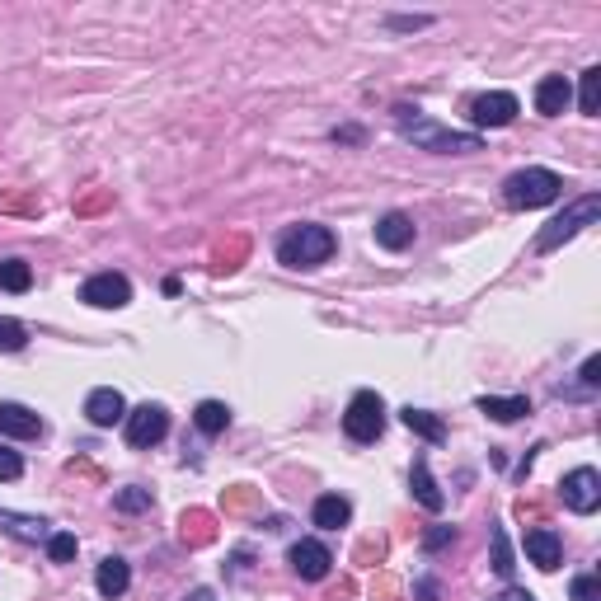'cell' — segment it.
Segmentation results:
<instances>
[{
    "mask_svg": "<svg viewBox=\"0 0 601 601\" xmlns=\"http://www.w3.org/2000/svg\"><path fill=\"white\" fill-rule=\"evenodd\" d=\"M395 123H400V137L414 141L418 151H437V155L484 151V137H479V132H451V127H442L437 118H428V113H418V108H409V104L395 108Z\"/></svg>",
    "mask_w": 601,
    "mask_h": 601,
    "instance_id": "obj_1",
    "label": "cell"
},
{
    "mask_svg": "<svg viewBox=\"0 0 601 601\" xmlns=\"http://www.w3.org/2000/svg\"><path fill=\"white\" fill-rule=\"evenodd\" d=\"M334 249H339V235L329 226L301 221V226H292L278 240V263H287V268H320V263L334 259Z\"/></svg>",
    "mask_w": 601,
    "mask_h": 601,
    "instance_id": "obj_2",
    "label": "cell"
},
{
    "mask_svg": "<svg viewBox=\"0 0 601 601\" xmlns=\"http://www.w3.org/2000/svg\"><path fill=\"white\" fill-rule=\"evenodd\" d=\"M559 193H564V179H559L555 170H540V165H531V170H517L503 179V202L508 207H517V212H536V207H550V202H559Z\"/></svg>",
    "mask_w": 601,
    "mask_h": 601,
    "instance_id": "obj_3",
    "label": "cell"
},
{
    "mask_svg": "<svg viewBox=\"0 0 601 601\" xmlns=\"http://www.w3.org/2000/svg\"><path fill=\"white\" fill-rule=\"evenodd\" d=\"M597 216H601V198H597V193L578 198V202L569 207V212L555 216V221H550V226H545V231L536 235V254H550V249H559L564 240H573V235L583 231V226H592Z\"/></svg>",
    "mask_w": 601,
    "mask_h": 601,
    "instance_id": "obj_4",
    "label": "cell"
},
{
    "mask_svg": "<svg viewBox=\"0 0 601 601\" xmlns=\"http://www.w3.org/2000/svg\"><path fill=\"white\" fill-rule=\"evenodd\" d=\"M343 432L353 437V442H376L381 432H386V404L376 390H357L353 404H348V414H343Z\"/></svg>",
    "mask_w": 601,
    "mask_h": 601,
    "instance_id": "obj_5",
    "label": "cell"
},
{
    "mask_svg": "<svg viewBox=\"0 0 601 601\" xmlns=\"http://www.w3.org/2000/svg\"><path fill=\"white\" fill-rule=\"evenodd\" d=\"M559 494H564V508H569V512H578V517H592V512L601 508V475L592 470V465H578V470H569V475H564Z\"/></svg>",
    "mask_w": 601,
    "mask_h": 601,
    "instance_id": "obj_6",
    "label": "cell"
},
{
    "mask_svg": "<svg viewBox=\"0 0 601 601\" xmlns=\"http://www.w3.org/2000/svg\"><path fill=\"white\" fill-rule=\"evenodd\" d=\"M123 423H127V442L137 451L165 442V432H170V414H165L160 404H137V409H127Z\"/></svg>",
    "mask_w": 601,
    "mask_h": 601,
    "instance_id": "obj_7",
    "label": "cell"
},
{
    "mask_svg": "<svg viewBox=\"0 0 601 601\" xmlns=\"http://www.w3.org/2000/svg\"><path fill=\"white\" fill-rule=\"evenodd\" d=\"M80 301L94 310H118L132 301V282H127L123 273H94V278L80 287Z\"/></svg>",
    "mask_w": 601,
    "mask_h": 601,
    "instance_id": "obj_8",
    "label": "cell"
},
{
    "mask_svg": "<svg viewBox=\"0 0 601 601\" xmlns=\"http://www.w3.org/2000/svg\"><path fill=\"white\" fill-rule=\"evenodd\" d=\"M287 564H292V573L301 583H320V578H329V569H334V555H329V545H320V540H296L292 550H287Z\"/></svg>",
    "mask_w": 601,
    "mask_h": 601,
    "instance_id": "obj_9",
    "label": "cell"
},
{
    "mask_svg": "<svg viewBox=\"0 0 601 601\" xmlns=\"http://www.w3.org/2000/svg\"><path fill=\"white\" fill-rule=\"evenodd\" d=\"M522 113V104H517V94L508 90H489V94H479L475 104H470V123L475 127H508L512 118Z\"/></svg>",
    "mask_w": 601,
    "mask_h": 601,
    "instance_id": "obj_10",
    "label": "cell"
},
{
    "mask_svg": "<svg viewBox=\"0 0 601 601\" xmlns=\"http://www.w3.org/2000/svg\"><path fill=\"white\" fill-rule=\"evenodd\" d=\"M85 418H90L94 428H113V423H123V418H127L123 390H113V386L90 390V400H85Z\"/></svg>",
    "mask_w": 601,
    "mask_h": 601,
    "instance_id": "obj_11",
    "label": "cell"
},
{
    "mask_svg": "<svg viewBox=\"0 0 601 601\" xmlns=\"http://www.w3.org/2000/svg\"><path fill=\"white\" fill-rule=\"evenodd\" d=\"M526 559H531L536 569L555 573L559 559H564V540H559L550 526H531V531H526Z\"/></svg>",
    "mask_w": 601,
    "mask_h": 601,
    "instance_id": "obj_12",
    "label": "cell"
},
{
    "mask_svg": "<svg viewBox=\"0 0 601 601\" xmlns=\"http://www.w3.org/2000/svg\"><path fill=\"white\" fill-rule=\"evenodd\" d=\"M132 587V564L127 559H118V555H108L99 569H94V592L104 601H118Z\"/></svg>",
    "mask_w": 601,
    "mask_h": 601,
    "instance_id": "obj_13",
    "label": "cell"
},
{
    "mask_svg": "<svg viewBox=\"0 0 601 601\" xmlns=\"http://www.w3.org/2000/svg\"><path fill=\"white\" fill-rule=\"evenodd\" d=\"M38 432H43V418L33 414V409H24V404H15V400H0V437L29 442Z\"/></svg>",
    "mask_w": 601,
    "mask_h": 601,
    "instance_id": "obj_14",
    "label": "cell"
},
{
    "mask_svg": "<svg viewBox=\"0 0 601 601\" xmlns=\"http://www.w3.org/2000/svg\"><path fill=\"white\" fill-rule=\"evenodd\" d=\"M376 245L390 249V254H400V249L414 245V221L404 212H386L381 221H376Z\"/></svg>",
    "mask_w": 601,
    "mask_h": 601,
    "instance_id": "obj_15",
    "label": "cell"
},
{
    "mask_svg": "<svg viewBox=\"0 0 601 601\" xmlns=\"http://www.w3.org/2000/svg\"><path fill=\"white\" fill-rule=\"evenodd\" d=\"M573 104V85L569 76H545L536 85V113H545V118H559L564 108Z\"/></svg>",
    "mask_w": 601,
    "mask_h": 601,
    "instance_id": "obj_16",
    "label": "cell"
},
{
    "mask_svg": "<svg viewBox=\"0 0 601 601\" xmlns=\"http://www.w3.org/2000/svg\"><path fill=\"white\" fill-rule=\"evenodd\" d=\"M310 522L320 526V531H339V526L353 522V503L343 494H320L315 508H310Z\"/></svg>",
    "mask_w": 601,
    "mask_h": 601,
    "instance_id": "obj_17",
    "label": "cell"
},
{
    "mask_svg": "<svg viewBox=\"0 0 601 601\" xmlns=\"http://www.w3.org/2000/svg\"><path fill=\"white\" fill-rule=\"evenodd\" d=\"M409 489H414L418 508H428V512H442V508H447V494L437 489V479H432V470H428V461H423V456H418L414 470H409Z\"/></svg>",
    "mask_w": 601,
    "mask_h": 601,
    "instance_id": "obj_18",
    "label": "cell"
},
{
    "mask_svg": "<svg viewBox=\"0 0 601 601\" xmlns=\"http://www.w3.org/2000/svg\"><path fill=\"white\" fill-rule=\"evenodd\" d=\"M0 531L15 540H29V545H47V536H52L43 517H19V512H10V508H0Z\"/></svg>",
    "mask_w": 601,
    "mask_h": 601,
    "instance_id": "obj_19",
    "label": "cell"
},
{
    "mask_svg": "<svg viewBox=\"0 0 601 601\" xmlns=\"http://www.w3.org/2000/svg\"><path fill=\"white\" fill-rule=\"evenodd\" d=\"M475 409L489 414L494 423H517L522 414H531V400H526V395H508V400H503V395H479Z\"/></svg>",
    "mask_w": 601,
    "mask_h": 601,
    "instance_id": "obj_20",
    "label": "cell"
},
{
    "mask_svg": "<svg viewBox=\"0 0 601 601\" xmlns=\"http://www.w3.org/2000/svg\"><path fill=\"white\" fill-rule=\"evenodd\" d=\"M400 418H404V428L414 432V437H423V442H432V447L447 442V423L437 414H428V409H414V404H409V409H400Z\"/></svg>",
    "mask_w": 601,
    "mask_h": 601,
    "instance_id": "obj_21",
    "label": "cell"
},
{
    "mask_svg": "<svg viewBox=\"0 0 601 601\" xmlns=\"http://www.w3.org/2000/svg\"><path fill=\"white\" fill-rule=\"evenodd\" d=\"M193 423H198V432H207V437H216V432L231 428V409L221 400H202L198 409H193Z\"/></svg>",
    "mask_w": 601,
    "mask_h": 601,
    "instance_id": "obj_22",
    "label": "cell"
},
{
    "mask_svg": "<svg viewBox=\"0 0 601 601\" xmlns=\"http://www.w3.org/2000/svg\"><path fill=\"white\" fill-rule=\"evenodd\" d=\"M33 287V268L24 259H5L0 263V292H29Z\"/></svg>",
    "mask_w": 601,
    "mask_h": 601,
    "instance_id": "obj_23",
    "label": "cell"
},
{
    "mask_svg": "<svg viewBox=\"0 0 601 601\" xmlns=\"http://www.w3.org/2000/svg\"><path fill=\"white\" fill-rule=\"evenodd\" d=\"M578 108H583L587 118H597V108H601V66H587V71H583V90H578Z\"/></svg>",
    "mask_w": 601,
    "mask_h": 601,
    "instance_id": "obj_24",
    "label": "cell"
},
{
    "mask_svg": "<svg viewBox=\"0 0 601 601\" xmlns=\"http://www.w3.org/2000/svg\"><path fill=\"white\" fill-rule=\"evenodd\" d=\"M151 489H137V484H127V489H118L113 494V508L118 512H151Z\"/></svg>",
    "mask_w": 601,
    "mask_h": 601,
    "instance_id": "obj_25",
    "label": "cell"
},
{
    "mask_svg": "<svg viewBox=\"0 0 601 601\" xmlns=\"http://www.w3.org/2000/svg\"><path fill=\"white\" fill-rule=\"evenodd\" d=\"M47 559H52V564H71V559H76V536H71V531H52V536H47Z\"/></svg>",
    "mask_w": 601,
    "mask_h": 601,
    "instance_id": "obj_26",
    "label": "cell"
},
{
    "mask_svg": "<svg viewBox=\"0 0 601 601\" xmlns=\"http://www.w3.org/2000/svg\"><path fill=\"white\" fill-rule=\"evenodd\" d=\"M494 569H498V578H512V545H508V531L503 526H494Z\"/></svg>",
    "mask_w": 601,
    "mask_h": 601,
    "instance_id": "obj_27",
    "label": "cell"
},
{
    "mask_svg": "<svg viewBox=\"0 0 601 601\" xmlns=\"http://www.w3.org/2000/svg\"><path fill=\"white\" fill-rule=\"evenodd\" d=\"M29 343V329L19 320H0V353H19Z\"/></svg>",
    "mask_w": 601,
    "mask_h": 601,
    "instance_id": "obj_28",
    "label": "cell"
},
{
    "mask_svg": "<svg viewBox=\"0 0 601 601\" xmlns=\"http://www.w3.org/2000/svg\"><path fill=\"white\" fill-rule=\"evenodd\" d=\"M573 601H601L597 573H578V578H573Z\"/></svg>",
    "mask_w": 601,
    "mask_h": 601,
    "instance_id": "obj_29",
    "label": "cell"
},
{
    "mask_svg": "<svg viewBox=\"0 0 601 601\" xmlns=\"http://www.w3.org/2000/svg\"><path fill=\"white\" fill-rule=\"evenodd\" d=\"M24 475V456L10 447H0V479H19Z\"/></svg>",
    "mask_w": 601,
    "mask_h": 601,
    "instance_id": "obj_30",
    "label": "cell"
},
{
    "mask_svg": "<svg viewBox=\"0 0 601 601\" xmlns=\"http://www.w3.org/2000/svg\"><path fill=\"white\" fill-rule=\"evenodd\" d=\"M451 540H456V526H432L428 536H423V550H442Z\"/></svg>",
    "mask_w": 601,
    "mask_h": 601,
    "instance_id": "obj_31",
    "label": "cell"
},
{
    "mask_svg": "<svg viewBox=\"0 0 601 601\" xmlns=\"http://www.w3.org/2000/svg\"><path fill=\"white\" fill-rule=\"evenodd\" d=\"M601 381V357H587L583 362V386H597Z\"/></svg>",
    "mask_w": 601,
    "mask_h": 601,
    "instance_id": "obj_32",
    "label": "cell"
},
{
    "mask_svg": "<svg viewBox=\"0 0 601 601\" xmlns=\"http://www.w3.org/2000/svg\"><path fill=\"white\" fill-rule=\"evenodd\" d=\"M489 601H536V597H531L526 587H503V592H498V597H489Z\"/></svg>",
    "mask_w": 601,
    "mask_h": 601,
    "instance_id": "obj_33",
    "label": "cell"
},
{
    "mask_svg": "<svg viewBox=\"0 0 601 601\" xmlns=\"http://www.w3.org/2000/svg\"><path fill=\"white\" fill-rule=\"evenodd\" d=\"M423 24H428V15H400V19H390V29H423Z\"/></svg>",
    "mask_w": 601,
    "mask_h": 601,
    "instance_id": "obj_34",
    "label": "cell"
},
{
    "mask_svg": "<svg viewBox=\"0 0 601 601\" xmlns=\"http://www.w3.org/2000/svg\"><path fill=\"white\" fill-rule=\"evenodd\" d=\"M414 592H418V597H423V601H437V583H432V578H418V583H414Z\"/></svg>",
    "mask_w": 601,
    "mask_h": 601,
    "instance_id": "obj_35",
    "label": "cell"
},
{
    "mask_svg": "<svg viewBox=\"0 0 601 601\" xmlns=\"http://www.w3.org/2000/svg\"><path fill=\"white\" fill-rule=\"evenodd\" d=\"M184 601H216V592H212V587H193Z\"/></svg>",
    "mask_w": 601,
    "mask_h": 601,
    "instance_id": "obj_36",
    "label": "cell"
}]
</instances>
